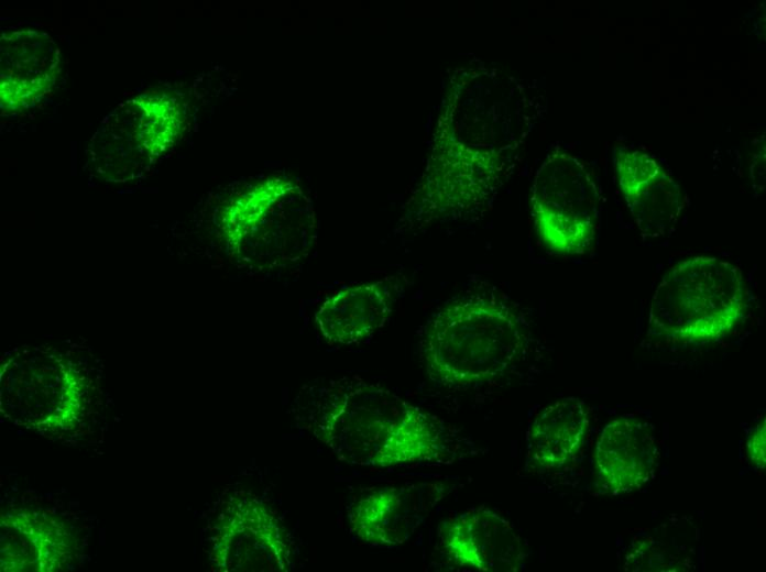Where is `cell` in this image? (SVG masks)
Here are the masks:
<instances>
[{
  "label": "cell",
  "mask_w": 766,
  "mask_h": 572,
  "mask_svg": "<svg viewBox=\"0 0 766 572\" xmlns=\"http://www.w3.org/2000/svg\"><path fill=\"white\" fill-rule=\"evenodd\" d=\"M2 36L1 107L19 110L31 106L54 85L58 74V50L52 38L35 31Z\"/></svg>",
  "instance_id": "cell-12"
},
{
  "label": "cell",
  "mask_w": 766,
  "mask_h": 572,
  "mask_svg": "<svg viewBox=\"0 0 766 572\" xmlns=\"http://www.w3.org/2000/svg\"><path fill=\"white\" fill-rule=\"evenodd\" d=\"M440 483L371 488L348 507L350 531L371 546L395 547L407 541L445 495Z\"/></svg>",
  "instance_id": "cell-7"
},
{
  "label": "cell",
  "mask_w": 766,
  "mask_h": 572,
  "mask_svg": "<svg viewBox=\"0 0 766 572\" xmlns=\"http://www.w3.org/2000/svg\"><path fill=\"white\" fill-rule=\"evenodd\" d=\"M291 414L299 427L352 465L450 462L466 444L455 427L359 376L305 384Z\"/></svg>",
  "instance_id": "cell-1"
},
{
  "label": "cell",
  "mask_w": 766,
  "mask_h": 572,
  "mask_svg": "<svg viewBox=\"0 0 766 572\" xmlns=\"http://www.w3.org/2000/svg\"><path fill=\"white\" fill-rule=\"evenodd\" d=\"M528 327L521 310L494 292L446 304L424 327L420 359L434 383L466 388L507 373L525 353Z\"/></svg>",
  "instance_id": "cell-2"
},
{
  "label": "cell",
  "mask_w": 766,
  "mask_h": 572,
  "mask_svg": "<svg viewBox=\"0 0 766 572\" xmlns=\"http://www.w3.org/2000/svg\"><path fill=\"white\" fill-rule=\"evenodd\" d=\"M402 288L394 276L342 288L317 310V328L330 344L359 343L387 322Z\"/></svg>",
  "instance_id": "cell-11"
},
{
  "label": "cell",
  "mask_w": 766,
  "mask_h": 572,
  "mask_svg": "<svg viewBox=\"0 0 766 572\" xmlns=\"http://www.w3.org/2000/svg\"><path fill=\"white\" fill-rule=\"evenodd\" d=\"M599 212V190L586 165L566 153L548 156L532 186V213L544 243L560 254L584 253L595 238Z\"/></svg>",
  "instance_id": "cell-5"
},
{
  "label": "cell",
  "mask_w": 766,
  "mask_h": 572,
  "mask_svg": "<svg viewBox=\"0 0 766 572\" xmlns=\"http://www.w3.org/2000/svg\"><path fill=\"white\" fill-rule=\"evenodd\" d=\"M214 560L221 570L287 572L295 565V547L277 512L249 496L222 515Z\"/></svg>",
  "instance_id": "cell-6"
},
{
  "label": "cell",
  "mask_w": 766,
  "mask_h": 572,
  "mask_svg": "<svg viewBox=\"0 0 766 572\" xmlns=\"http://www.w3.org/2000/svg\"><path fill=\"white\" fill-rule=\"evenodd\" d=\"M589 428L586 404L566 397L546 407L532 422L527 436L529 460L543 469H557L580 451Z\"/></svg>",
  "instance_id": "cell-13"
},
{
  "label": "cell",
  "mask_w": 766,
  "mask_h": 572,
  "mask_svg": "<svg viewBox=\"0 0 766 572\" xmlns=\"http://www.w3.org/2000/svg\"><path fill=\"white\" fill-rule=\"evenodd\" d=\"M658 460L654 428L634 417H619L602 430L594 464L599 486L608 493H627L644 486Z\"/></svg>",
  "instance_id": "cell-10"
},
{
  "label": "cell",
  "mask_w": 766,
  "mask_h": 572,
  "mask_svg": "<svg viewBox=\"0 0 766 572\" xmlns=\"http://www.w3.org/2000/svg\"><path fill=\"white\" fill-rule=\"evenodd\" d=\"M745 283L734 264L711 256L678 262L663 276L650 300V333L687 342H709L742 319Z\"/></svg>",
  "instance_id": "cell-4"
},
{
  "label": "cell",
  "mask_w": 766,
  "mask_h": 572,
  "mask_svg": "<svg viewBox=\"0 0 766 572\" xmlns=\"http://www.w3.org/2000/svg\"><path fill=\"white\" fill-rule=\"evenodd\" d=\"M228 253L251 270L278 273L303 262L314 239L311 206L293 180L266 178L232 199L221 212Z\"/></svg>",
  "instance_id": "cell-3"
},
{
  "label": "cell",
  "mask_w": 766,
  "mask_h": 572,
  "mask_svg": "<svg viewBox=\"0 0 766 572\" xmlns=\"http://www.w3.org/2000/svg\"><path fill=\"white\" fill-rule=\"evenodd\" d=\"M747 453L752 463L757 468H764L766 463V428L763 419L752 431L747 440Z\"/></svg>",
  "instance_id": "cell-14"
},
{
  "label": "cell",
  "mask_w": 766,
  "mask_h": 572,
  "mask_svg": "<svg viewBox=\"0 0 766 572\" xmlns=\"http://www.w3.org/2000/svg\"><path fill=\"white\" fill-rule=\"evenodd\" d=\"M439 536L447 558L470 570L517 571L525 558L514 527L488 507L471 508L452 518Z\"/></svg>",
  "instance_id": "cell-8"
},
{
  "label": "cell",
  "mask_w": 766,
  "mask_h": 572,
  "mask_svg": "<svg viewBox=\"0 0 766 572\" xmlns=\"http://www.w3.org/2000/svg\"><path fill=\"white\" fill-rule=\"evenodd\" d=\"M617 180L639 231L650 238L671 231L683 206L680 186L650 155L617 146Z\"/></svg>",
  "instance_id": "cell-9"
}]
</instances>
